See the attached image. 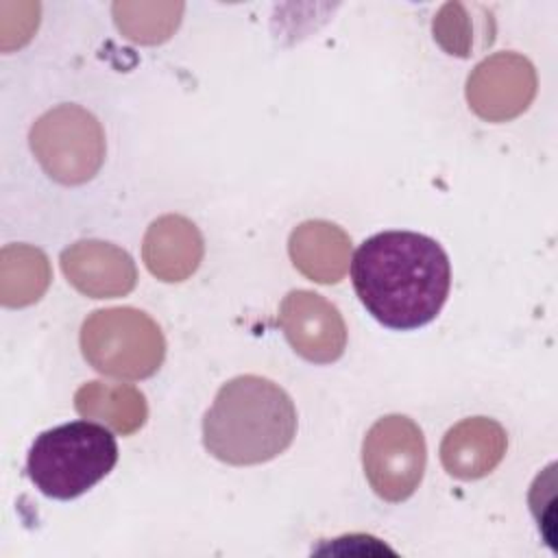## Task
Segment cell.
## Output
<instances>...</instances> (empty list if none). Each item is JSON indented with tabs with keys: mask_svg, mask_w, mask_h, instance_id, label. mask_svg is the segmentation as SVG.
Here are the masks:
<instances>
[{
	"mask_svg": "<svg viewBox=\"0 0 558 558\" xmlns=\"http://www.w3.org/2000/svg\"><path fill=\"white\" fill-rule=\"evenodd\" d=\"M279 325L290 347L307 362L331 364L347 347V325L333 303L312 290H292L279 307Z\"/></svg>",
	"mask_w": 558,
	"mask_h": 558,
	"instance_id": "ba28073f",
	"label": "cell"
},
{
	"mask_svg": "<svg viewBox=\"0 0 558 558\" xmlns=\"http://www.w3.org/2000/svg\"><path fill=\"white\" fill-rule=\"evenodd\" d=\"M296 436L290 395L259 375H238L220 386L203 418V445L233 466L262 464L283 453Z\"/></svg>",
	"mask_w": 558,
	"mask_h": 558,
	"instance_id": "7a4b0ae2",
	"label": "cell"
},
{
	"mask_svg": "<svg viewBox=\"0 0 558 558\" xmlns=\"http://www.w3.org/2000/svg\"><path fill=\"white\" fill-rule=\"evenodd\" d=\"M81 351L89 366L118 379H146L166 357L159 325L135 307L92 312L81 327Z\"/></svg>",
	"mask_w": 558,
	"mask_h": 558,
	"instance_id": "277c9868",
	"label": "cell"
},
{
	"mask_svg": "<svg viewBox=\"0 0 558 558\" xmlns=\"http://www.w3.org/2000/svg\"><path fill=\"white\" fill-rule=\"evenodd\" d=\"M118 462L109 427L74 421L41 432L26 460L31 482L52 499H74L98 484Z\"/></svg>",
	"mask_w": 558,
	"mask_h": 558,
	"instance_id": "3957f363",
	"label": "cell"
},
{
	"mask_svg": "<svg viewBox=\"0 0 558 558\" xmlns=\"http://www.w3.org/2000/svg\"><path fill=\"white\" fill-rule=\"evenodd\" d=\"M506 429L486 416H471L456 423L440 442V462L458 480L488 475L506 456Z\"/></svg>",
	"mask_w": 558,
	"mask_h": 558,
	"instance_id": "8fae6325",
	"label": "cell"
},
{
	"mask_svg": "<svg viewBox=\"0 0 558 558\" xmlns=\"http://www.w3.org/2000/svg\"><path fill=\"white\" fill-rule=\"evenodd\" d=\"M59 262L65 279L92 299L124 296L137 283L133 257L111 242L78 240L61 253Z\"/></svg>",
	"mask_w": 558,
	"mask_h": 558,
	"instance_id": "9c48e42d",
	"label": "cell"
},
{
	"mask_svg": "<svg viewBox=\"0 0 558 558\" xmlns=\"http://www.w3.org/2000/svg\"><path fill=\"white\" fill-rule=\"evenodd\" d=\"M425 462L427 449L423 432L403 414L377 418L364 436V475L375 495L384 501H405L418 488Z\"/></svg>",
	"mask_w": 558,
	"mask_h": 558,
	"instance_id": "8992f818",
	"label": "cell"
},
{
	"mask_svg": "<svg viewBox=\"0 0 558 558\" xmlns=\"http://www.w3.org/2000/svg\"><path fill=\"white\" fill-rule=\"evenodd\" d=\"M355 294L388 329H418L442 310L451 266L445 248L414 231H384L360 244L351 264Z\"/></svg>",
	"mask_w": 558,
	"mask_h": 558,
	"instance_id": "6da1fadb",
	"label": "cell"
},
{
	"mask_svg": "<svg viewBox=\"0 0 558 558\" xmlns=\"http://www.w3.org/2000/svg\"><path fill=\"white\" fill-rule=\"evenodd\" d=\"M50 279V262L41 248L7 244L0 251V301L4 307H26L39 301Z\"/></svg>",
	"mask_w": 558,
	"mask_h": 558,
	"instance_id": "5bb4252c",
	"label": "cell"
},
{
	"mask_svg": "<svg viewBox=\"0 0 558 558\" xmlns=\"http://www.w3.org/2000/svg\"><path fill=\"white\" fill-rule=\"evenodd\" d=\"M432 31H434L436 44L447 54H453V57H460V59H466L477 48H484L486 44H490V41H486L484 37L477 35L480 31L484 33V26H480L475 22V17H471L469 9L462 2H445L438 9V13L434 15Z\"/></svg>",
	"mask_w": 558,
	"mask_h": 558,
	"instance_id": "2e32d148",
	"label": "cell"
},
{
	"mask_svg": "<svg viewBox=\"0 0 558 558\" xmlns=\"http://www.w3.org/2000/svg\"><path fill=\"white\" fill-rule=\"evenodd\" d=\"M31 150L50 179L63 185H81L105 161V133L87 109L59 105L31 126Z\"/></svg>",
	"mask_w": 558,
	"mask_h": 558,
	"instance_id": "5b68a950",
	"label": "cell"
},
{
	"mask_svg": "<svg viewBox=\"0 0 558 558\" xmlns=\"http://www.w3.org/2000/svg\"><path fill=\"white\" fill-rule=\"evenodd\" d=\"M288 253L294 268L316 283H338L351 259L349 233L329 220H305L292 229Z\"/></svg>",
	"mask_w": 558,
	"mask_h": 558,
	"instance_id": "7c38bea8",
	"label": "cell"
},
{
	"mask_svg": "<svg viewBox=\"0 0 558 558\" xmlns=\"http://www.w3.org/2000/svg\"><path fill=\"white\" fill-rule=\"evenodd\" d=\"M205 253L198 227L179 214H166L150 222L142 240V259L150 275L179 283L196 272Z\"/></svg>",
	"mask_w": 558,
	"mask_h": 558,
	"instance_id": "30bf717a",
	"label": "cell"
},
{
	"mask_svg": "<svg viewBox=\"0 0 558 558\" xmlns=\"http://www.w3.org/2000/svg\"><path fill=\"white\" fill-rule=\"evenodd\" d=\"M183 9V2H116L111 13L118 31L126 39L155 46L170 39L181 22Z\"/></svg>",
	"mask_w": 558,
	"mask_h": 558,
	"instance_id": "9a60e30c",
	"label": "cell"
},
{
	"mask_svg": "<svg viewBox=\"0 0 558 558\" xmlns=\"http://www.w3.org/2000/svg\"><path fill=\"white\" fill-rule=\"evenodd\" d=\"M74 408L83 418L96 421L122 436L137 432L148 418L146 397L135 386L100 379L87 381L74 392Z\"/></svg>",
	"mask_w": 558,
	"mask_h": 558,
	"instance_id": "4fadbf2b",
	"label": "cell"
},
{
	"mask_svg": "<svg viewBox=\"0 0 558 558\" xmlns=\"http://www.w3.org/2000/svg\"><path fill=\"white\" fill-rule=\"evenodd\" d=\"M538 87L534 65L519 52H495L480 61L466 78V102L486 122L521 116Z\"/></svg>",
	"mask_w": 558,
	"mask_h": 558,
	"instance_id": "52a82bcc",
	"label": "cell"
}]
</instances>
